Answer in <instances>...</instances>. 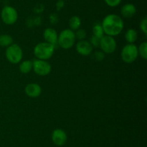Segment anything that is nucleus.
<instances>
[{
    "mask_svg": "<svg viewBox=\"0 0 147 147\" xmlns=\"http://www.w3.org/2000/svg\"><path fill=\"white\" fill-rule=\"evenodd\" d=\"M103 32L107 35H118L123 29V22L121 17L115 14H111L106 16L101 22Z\"/></svg>",
    "mask_w": 147,
    "mask_h": 147,
    "instance_id": "obj_1",
    "label": "nucleus"
},
{
    "mask_svg": "<svg viewBox=\"0 0 147 147\" xmlns=\"http://www.w3.org/2000/svg\"><path fill=\"white\" fill-rule=\"evenodd\" d=\"M75 35H76V38L78 39L79 40H84L86 37V32L83 29H78L75 33Z\"/></svg>",
    "mask_w": 147,
    "mask_h": 147,
    "instance_id": "obj_20",
    "label": "nucleus"
},
{
    "mask_svg": "<svg viewBox=\"0 0 147 147\" xmlns=\"http://www.w3.org/2000/svg\"><path fill=\"white\" fill-rule=\"evenodd\" d=\"M99 46L103 53L110 54L116 50V41L113 37L106 35L100 38Z\"/></svg>",
    "mask_w": 147,
    "mask_h": 147,
    "instance_id": "obj_8",
    "label": "nucleus"
},
{
    "mask_svg": "<svg viewBox=\"0 0 147 147\" xmlns=\"http://www.w3.org/2000/svg\"><path fill=\"white\" fill-rule=\"evenodd\" d=\"M136 12V8L133 4H126L122 7L121 13L125 18L132 17Z\"/></svg>",
    "mask_w": 147,
    "mask_h": 147,
    "instance_id": "obj_13",
    "label": "nucleus"
},
{
    "mask_svg": "<svg viewBox=\"0 0 147 147\" xmlns=\"http://www.w3.org/2000/svg\"><path fill=\"white\" fill-rule=\"evenodd\" d=\"M24 92L26 95L30 97L36 98L41 95L42 88L38 84L30 83L25 86Z\"/></svg>",
    "mask_w": 147,
    "mask_h": 147,
    "instance_id": "obj_12",
    "label": "nucleus"
},
{
    "mask_svg": "<svg viewBox=\"0 0 147 147\" xmlns=\"http://www.w3.org/2000/svg\"><path fill=\"white\" fill-rule=\"evenodd\" d=\"M50 20L51 21L52 23L55 24V23H57V21H58V17H57V15L55 14H53L50 15Z\"/></svg>",
    "mask_w": 147,
    "mask_h": 147,
    "instance_id": "obj_25",
    "label": "nucleus"
},
{
    "mask_svg": "<svg viewBox=\"0 0 147 147\" xmlns=\"http://www.w3.org/2000/svg\"><path fill=\"white\" fill-rule=\"evenodd\" d=\"M100 38L96 37L95 35H92L91 38H90V43L92 45V46H94V47H98L99 44H100Z\"/></svg>",
    "mask_w": 147,
    "mask_h": 147,
    "instance_id": "obj_23",
    "label": "nucleus"
},
{
    "mask_svg": "<svg viewBox=\"0 0 147 147\" xmlns=\"http://www.w3.org/2000/svg\"><path fill=\"white\" fill-rule=\"evenodd\" d=\"M5 54L7 60L10 63L15 64L21 61L23 56V52L19 45L12 43L7 47Z\"/></svg>",
    "mask_w": 147,
    "mask_h": 147,
    "instance_id": "obj_5",
    "label": "nucleus"
},
{
    "mask_svg": "<svg viewBox=\"0 0 147 147\" xmlns=\"http://www.w3.org/2000/svg\"><path fill=\"white\" fill-rule=\"evenodd\" d=\"M137 32L134 29H129L125 33V38L129 43H134L137 40Z\"/></svg>",
    "mask_w": 147,
    "mask_h": 147,
    "instance_id": "obj_14",
    "label": "nucleus"
},
{
    "mask_svg": "<svg viewBox=\"0 0 147 147\" xmlns=\"http://www.w3.org/2000/svg\"><path fill=\"white\" fill-rule=\"evenodd\" d=\"M32 69V61L30 60H26L20 64V71L22 74H28Z\"/></svg>",
    "mask_w": 147,
    "mask_h": 147,
    "instance_id": "obj_15",
    "label": "nucleus"
},
{
    "mask_svg": "<svg viewBox=\"0 0 147 147\" xmlns=\"http://www.w3.org/2000/svg\"><path fill=\"white\" fill-rule=\"evenodd\" d=\"M43 37L45 40V42L53 45L55 47L57 45L58 35L55 29L51 28V27L46 28L43 32Z\"/></svg>",
    "mask_w": 147,
    "mask_h": 147,
    "instance_id": "obj_11",
    "label": "nucleus"
},
{
    "mask_svg": "<svg viewBox=\"0 0 147 147\" xmlns=\"http://www.w3.org/2000/svg\"><path fill=\"white\" fill-rule=\"evenodd\" d=\"M13 43V38L9 35L3 34L0 35V46L8 47Z\"/></svg>",
    "mask_w": 147,
    "mask_h": 147,
    "instance_id": "obj_17",
    "label": "nucleus"
},
{
    "mask_svg": "<svg viewBox=\"0 0 147 147\" xmlns=\"http://www.w3.org/2000/svg\"><path fill=\"white\" fill-rule=\"evenodd\" d=\"M81 25V20L80 17L78 16H73L70 17L69 20V26H70V30H77L80 28Z\"/></svg>",
    "mask_w": 147,
    "mask_h": 147,
    "instance_id": "obj_16",
    "label": "nucleus"
},
{
    "mask_svg": "<svg viewBox=\"0 0 147 147\" xmlns=\"http://www.w3.org/2000/svg\"><path fill=\"white\" fill-rule=\"evenodd\" d=\"M140 28L145 35L147 34V18L144 17L140 22Z\"/></svg>",
    "mask_w": 147,
    "mask_h": 147,
    "instance_id": "obj_21",
    "label": "nucleus"
},
{
    "mask_svg": "<svg viewBox=\"0 0 147 147\" xmlns=\"http://www.w3.org/2000/svg\"><path fill=\"white\" fill-rule=\"evenodd\" d=\"M76 50L79 54L82 56H88L93 51V46L90 42L87 40H79L76 44Z\"/></svg>",
    "mask_w": 147,
    "mask_h": 147,
    "instance_id": "obj_10",
    "label": "nucleus"
},
{
    "mask_svg": "<svg viewBox=\"0 0 147 147\" xmlns=\"http://www.w3.org/2000/svg\"><path fill=\"white\" fill-rule=\"evenodd\" d=\"M55 48V46L47 42H42L34 48V54L37 59L47 61L54 54Z\"/></svg>",
    "mask_w": 147,
    "mask_h": 147,
    "instance_id": "obj_2",
    "label": "nucleus"
},
{
    "mask_svg": "<svg viewBox=\"0 0 147 147\" xmlns=\"http://www.w3.org/2000/svg\"><path fill=\"white\" fill-rule=\"evenodd\" d=\"M93 35L96 36L99 38H101L104 35V32H103L101 23L98 22L95 23L93 27Z\"/></svg>",
    "mask_w": 147,
    "mask_h": 147,
    "instance_id": "obj_18",
    "label": "nucleus"
},
{
    "mask_svg": "<svg viewBox=\"0 0 147 147\" xmlns=\"http://www.w3.org/2000/svg\"><path fill=\"white\" fill-rule=\"evenodd\" d=\"M67 139L65 131L60 128L54 130L52 133V141L55 145L57 146H62L66 143Z\"/></svg>",
    "mask_w": 147,
    "mask_h": 147,
    "instance_id": "obj_9",
    "label": "nucleus"
},
{
    "mask_svg": "<svg viewBox=\"0 0 147 147\" xmlns=\"http://www.w3.org/2000/svg\"><path fill=\"white\" fill-rule=\"evenodd\" d=\"M106 4L108 6L111 7H117L119 4H120L121 0H104Z\"/></svg>",
    "mask_w": 147,
    "mask_h": 147,
    "instance_id": "obj_22",
    "label": "nucleus"
},
{
    "mask_svg": "<svg viewBox=\"0 0 147 147\" xmlns=\"http://www.w3.org/2000/svg\"><path fill=\"white\" fill-rule=\"evenodd\" d=\"M1 17L3 22L6 24H14L17 22L18 14L17 12L14 7H10V6H5L2 9L1 12Z\"/></svg>",
    "mask_w": 147,
    "mask_h": 147,
    "instance_id": "obj_7",
    "label": "nucleus"
},
{
    "mask_svg": "<svg viewBox=\"0 0 147 147\" xmlns=\"http://www.w3.org/2000/svg\"><path fill=\"white\" fill-rule=\"evenodd\" d=\"M139 56L138 48L134 43H128L122 48L121 56L123 62L126 63H131L136 61Z\"/></svg>",
    "mask_w": 147,
    "mask_h": 147,
    "instance_id": "obj_4",
    "label": "nucleus"
},
{
    "mask_svg": "<svg viewBox=\"0 0 147 147\" xmlns=\"http://www.w3.org/2000/svg\"><path fill=\"white\" fill-rule=\"evenodd\" d=\"M94 56H95V59H96V61H101L104 59L105 58V55L103 51H100V50H98V51H96V53H94Z\"/></svg>",
    "mask_w": 147,
    "mask_h": 147,
    "instance_id": "obj_24",
    "label": "nucleus"
},
{
    "mask_svg": "<svg viewBox=\"0 0 147 147\" xmlns=\"http://www.w3.org/2000/svg\"><path fill=\"white\" fill-rule=\"evenodd\" d=\"M76 35L73 30L70 29L63 30L58 35L57 45L63 49H69L72 48L76 41Z\"/></svg>",
    "mask_w": 147,
    "mask_h": 147,
    "instance_id": "obj_3",
    "label": "nucleus"
},
{
    "mask_svg": "<svg viewBox=\"0 0 147 147\" xmlns=\"http://www.w3.org/2000/svg\"><path fill=\"white\" fill-rule=\"evenodd\" d=\"M138 52L139 54L140 55L141 57L144 59H147V43L146 42H144V43H141L139 46V48H138Z\"/></svg>",
    "mask_w": 147,
    "mask_h": 147,
    "instance_id": "obj_19",
    "label": "nucleus"
},
{
    "mask_svg": "<svg viewBox=\"0 0 147 147\" xmlns=\"http://www.w3.org/2000/svg\"><path fill=\"white\" fill-rule=\"evenodd\" d=\"M32 69L39 76H47L51 72L52 67L50 63L45 60L34 59L32 61Z\"/></svg>",
    "mask_w": 147,
    "mask_h": 147,
    "instance_id": "obj_6",
    "label": "nucleus"
},
{
    "mask_svg": "<svg viewBox=\"0 0 147 147\" xmlns=\"http://www.w3.org/2000/svg\"><path fill=\"white\" fill-rule=\"evenodd\" d=\"M65 5V3L63 0H58L57 2L56 3V7H57V10H60V9L63 8Z\"/></svg>",
    "mask_w": 147,
    "mask_h": 147,
    "instance_id": "obj_26",
    "label": "nucleus"
}]
</instances>
